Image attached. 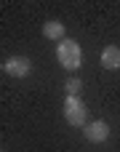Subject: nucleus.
Here are the masks:
<instances>
[{"mask_svg":"<svg viewBox=\"0 0 120 152\" xmlns=\"http://www.w3.org/2000/svg\"><path fill=\"white\" fill-rule=\"evenodd\" d=\"M56 59L64 69L75 72L80 64H83V51H80V43L72 40V37H64L59 45H56Z\"/></svg>","mask_w":120,"mask_h":152,"instance_id":"1","label":"nucleus"},{"mask_svg":"<svg viewBox=\"0 0 120 152\" xmlns=\"http://www.w3.org/2000/svg\"><path fill=\"white\" fill-rule=\"evenodd\" d=\"M3 72L11 75V77H27L32 72V61L27 56H11L3 61Z\"/></svg>","mask_w":120,"mask_h":152,"instance_id":"3","label":"nucleus"},{"mask_svg":"<svg viewBox=\"0 0 120 152\" xmlns=\"http://www.w3.org/2000/svg\"><path fill=\"white\" fill-rule=\"evenodd\" d=\"M43 35H45L48 40L61 43V40L67 37V27H64L61 21H45V24H43Z\"/></svg>","mask_w":120,"mask_h":152,"instance_id":"6","label":"nucleus"},{"mask_svg":"<svg viewBox=\"0 0 120 152\" xmlns=\"http://www.w3.org/2000/svg\"><path fill=\"white\" fill-rule=\"evenodd\" d=\"M83 134H86V139H88V142L102 144V142H107V139H110V126H107L104 120H91V123L83 128Z\"/></svg>","mask_w":120,"mask_h":152,"instance_id":"4","label":"nucleus"},{"mask_svg":"<svg viewBox=\"0 0 120 152\" xmlns=\"http://www.w3.org/2000/svg\"><path fill=\"white\" fill-rule=\"evenodd\" d=\"M80 88H83V80H78V77H70L67 80V96H78Z\"/></svg>","mask_w":120,"mask_h":152,"instance_id":"7","label":"nucleus"},{"mask_svg":"<svg viewBox=\"0 0 120 152\" xmlns=\"http://www.w3.org/2000/svg\"><path fill=\"white\" fill-rule=\"evenodd\" d=\"M61 112H64V120L70 126H78V128H86L88 126V110H86V104L78 96H67Z\"/></svg>","mask_w":120,"mask_h":152,"instance_id":"2","label":"nucleus"},{"mask_svg":"<svg viewBox=\"0 0 120 152\" xmlns=\"http://www.w3.org/2000/svg\"><path fill=\"white\" fill-rule=\"evenodd\" d=\"M102 67L104 69H120V48L118 45H107L102 51Z\"/></svg>","mask_w":120,"mask_h":152,"instance_id":"5","label":"nucleus"}]
</instances>
